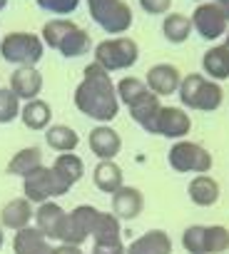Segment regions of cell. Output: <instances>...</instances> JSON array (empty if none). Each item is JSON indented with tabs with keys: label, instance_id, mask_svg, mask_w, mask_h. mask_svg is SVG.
Instances as JSON below:
<instances>
[{
	"label": "cell",
	"instance_id": "obj_27",
	"mask_svg": "<svg viewBox=\"0 0 229 254\" xmlns=\"http://www.w3.org/2000/svg\"><path fill=\"white\" fill-rule=\"evenodd\" d=\"M45 142L50 150L62 155V152H72L80 145V135L67 125H50L45 130Z\"/></svg>",
	"mask_w": 229,
	"mask_h": 254
},
{
	"label": "cell",
	"instance_id": "obj_6",
	"mask_svg": "<svg viewBox=\"0 0 229 254\" xmlns=\"http://www.w3.org/2000/svg\"><path fill=\"white\" fill-rule=\"evenodd\" d=\"M137 60H140V45L127 35L107 38L95 45V63L100 67H105L107 72L130 70Z\"/></svg>",
	"mask_w": 229,
	"mask_h": 254
},
{
	"label": "cell",
	"instance_id": "obj_11",
	"mask_svg": "<svg viewBox=\"0 0 229 254\" xmlns=\"http://www.w3.org/2000/svg\"><path fill=\"white\" fill-rule=\"evenodd\" d=\"M23 192H25V199H30L33 204H43V202H50L55 197H62L53 170L45 165L23 180Z\"/></svg>",
	"mask_w": 229,
	"mask_h": 254
},
{
	"label": "cell",
	"instance_id": "obj_28",
	"mask_svg": "<svg viewBox=\"0 0 229 254\" xmlns=\"http://www.w3.org/2000/svg\"><path fill=\"white\" fill-rule=\"evenodd\" d=\"M120 219L112 212H97L95 224H92V237L95 244H107V242H120Z\"/></svg>",
	"mask_w": 229,
	"mask_h": 254
},
{
	"label": "cell",
	"instance_id": "obj_19",
	"mask_svg": "<svg viewBox=\"0 0 229 254\" xmlns=\"http://www.w3.org/2000/svg\"><path fill=\"white\" fill-rule=\"evenodd\" d=\"M53 249L55 247L38 227H25V229L15 232V237H13L15 254H53Z\"/></svg>",
	"mask_w": 229,
	"mask_h": 254
},
{
	"label": "cell",
	"instance_id": "obj_9",
	"mask_svg": "<svg viewBox=\"0 0 229 254\" xmlns=\"http://www.w3.org/2000/svg\"><path fill=\"white\" fill-rule=\"evenodd\" d=\"M192 130V120L182 107H160V112L152 117V122L145 127V132L160 135L167 140H182Z\"/></svg>",
	"mask_w": 229,
	"mask_h": 254
},
{
	"label": "cell",
	"instance_id": "obj_31",
	"mask_svg": "<svg viewBox=\"0 0 229 254\" xmlns=\"http://www.w3.org/2000/svg\"><path fill=\"white\" fill-rule=\"evenodd\" d=\"M182 247L189 254H207V227L204 224H192L182 234Z\"/></svg>",
	"mask_w": 229,
	"mask_h": 254
},
{
	"label": "cell",
	"instance_id": "obj_18",
	"mask_svg": "<svg viewBox=\"0 0 229 254\" xmlns=\"http://www.w3.org/2000/svg\"><path fill=\"white\" fill-rule=\"evenodd\" d=\"M50 170H53L55 180L60 182L62 192L67 194V192L72 190V185L82 180V175H85V162H82L77 155H72V152H62L60 157H55V162H53Z\"/></svg>",
	"mask_w": 229,
	"mask_h": 254
},
{
	"label": "cell",
	"instance_id": "obj_41",
	"mask_svg": "<svg viewBox=\"0 0 229 254\" xmlns=\"http://www.w3.org/2000/svg\"><path fill=\"white\" fill-rule=\"evenodd\" d=\"M8 8V0H0V10H5Z\"/></svg>",
	"mask_w": 229,
	"mask_h": 254
},
{
	"label": "cell",
	"instance_id": "obj_4",
	"mask_svg": "<svg viewBox=\"0 0 229 254\" xmlns=\"http://www.w3.org/2000/svg\"><path fill=\"white\" fill-rule=\"evenodd\" d=\"M0 58L15 67H35L45 58V43L35 33H8L0 40Z\"/></svg>",
	"mask_w": 229,
	"mask_h": 254
},
{
	"label": "cell",
	"instance_id": "obj_33",
	"mask_svg": "<svg viewBox=\"0 0 229 254\" xmlns=\"http://www.w3.org/2000/svg\"><path fill=\"white\" fill-rule=\"evenodd\" d=\"M229 249V229L222 224L207 227V254H224Z\"/></svg>",
	"mask_w": 229,
	"mask_h": 254
},
{
	"label": "cell",
	"instance_id": "obj_39",
	"mask_svg": "<svg viewBox=\"0 0 229 254\" xmlns=\"http://www.w3.org/2000/svg\"><path fill=\"white\" fill-rule=\"evenodd\" d=\"M3 244H5V234H3V227H0V249H3Z\"/></svg>",
	"mask_w": 229,
	"mask_h": 254
},
{
	"label": "cell",
	"instance_id": "obj_23",
	"mask_svg": "<svg viewBox=\"0 0 229 254\" xmlns=\"http://www.w3.org/2000/svg\"><path fill=\"white\" fill-rule=\"evenodd\" d=\"M187 192H189V199L197 207H212V204L219 202V182L209 175H197L189 182Z\"/></svg>",
	"mask_w": 229,
	"mask_h": 254
},
{
	"label": "cell",
	"instance_id": "obj_35",
	"mask_svg": "<svg viewBox=\"0 0 229 254\" xmlns=\"http://www.w3.org/2000/svg\"><path fill=\"white\" fill-rule=\"evenodd\" d=\"M140 8L147 15H167L172 10V0H140Z\"/></svg>",
	"mask_w": 229,
	"mask_h": 254
},
{
	"label": "cell",
	"instance_id": "obj_24",
	"mask_svg": "<svg viewBox=\"0 0 229 254\" xmlns=\"http://www.w3.org/2000/svg\"><path fill=\"white\" fill-rule=\"evenodd\" d=\"M202 70L209 80L219 82L229 77V50L224 45H212L202 55Z\"/></svg>",
	"mask_w": 229,
	"mask_h": 254
},
{
	"label": "cell",
	"instance_id": "obj_15",
	"mask_svg": "<svg viewBox=\"0 0 229 254\" xmlns=\"http://www.w3.org/2000/svg\"><path fill=\"white\" fill-rule=\"evenodd\" d=\"M33 217H35L33 202L25 199V197H15V199H10L3 209H0V227H3V229H13V232H20V229L30 227Z\"/></svg>",
	"mask_w": 229,
	"mask_h": 254
},
{
	"label": "cell",
	"instance_id": "obj_14",
	"mask_svg": "<svg viewBox=\"0 0 229 254\" xmlns=\"http://www.w3.org/2000/svg\"><path fill=\"white\" fill-rule=\"evenodd\" d=\"M87 145L95 152V157L114 160V155H120V150H122V137L114 132L110 125H97L87 135Z\"/></svg>",
	"mask_w": 229,
	"mask_h": 254
},
{
	"label": "cell",
	"instance_id": "obj_30",
	"mask_svg": "<svg viewBox=\"0 0 229 254\" xmlns=\"http://www.w3.org/2000/svg\"><path fill=\"white\" fill-rule=\"evenodd\" d=\"M114 87H117V100H120V105H125V107H130L132 102H137L142 95L150 92L147 82L140 80V77H122Z\"/></svg>",
	"mask_w": 229,
	"mask_h": 254
},
{
	"label": "cell",
	"instance_id": "obj_21",
	"mask_svg": "<svg viewBox=\"0 0 229 254\" xmlns=\"http://www.w3.org/2000/svg\"><path fill=\"white\" fill-rule=\"evenodd\" d=\"M92 182L100 192L105 194H114L120 187H125V175L122 167L114 162V160H100V165L92 172Z\"/></svg>",
	"mask_w": 229,
	"mask_h": 254
},
{
	"label": "cell",
	"instance_id": "obj_25",
	"mask_svg": "<svg viewBox=\"0 0 229 254\" xmlns=\"http://www.w3.org/2000/svg\"><path fill=\"white\" fill-rule=\"evenodd\" d=\"M38 167H43V152H40V147H23L20 152H15V155L10 157L5 172L13 175V177H23V180H25V177L33 175Z\"/></svg>",
	"mask_w": 229,
	"mask_h": 254
},
{
	"label": "cell",
	"instance_id": "obj_20",
	"mask_svg": "<svg viewBox=\"0 0 229 254\" xmlns=\"http://www.w3.org/2000/svg\"><path fill=\"white\" fill-rule=\"evenodd\" d=\"M125 254H172V239L165 229H150L142 237H137Z\"/></svg>",
	"mask_w": 229,
	"mask_h": 254
},
{
	"label": "cell",
	"instance_id": "obj_32",
	"mask_svg": "<svg viewBox=\"0 0 229 254\" xmlns=\"http://www.w3.org/2000/svg\"><path fill=\"white\" fill-rule=\"evenodd\" d=\"M20 117V100L10 87H0V125H10Z\"/></svg>",
	"mask_w": 229,
	"mask_h": 254
},
{
	"label": "cell",
	"instance_id": "obj_12",
	"mask_svg": "<svg viewBox=\"0 0 229 254\" xmlns=\"http://www.w3.org/2000/svg\"><path fill=\"white\" fill-rule=\"evenodd\" d=\"M147 87L157 95V97H167V95H174L182 85V72L177 70V65H170V63H160V65H152L147 70V77H145Z\"/></svg>",
	"mask_w": 229,
	"mask_h": 254
},
{
	"label": "cell",
	"instance_id": "obj_16",
	"mask_svg": "<svg viewBox=\"0 0 229 254\" xmlns=\"http://www.w3.org/2000/svg\"><path fill=\"white\" fill-rule=\"evenodd\" d=\"M8 87L18 95V100H35L43 92V75L38 67H15Z\"/></svg>",
	"mask_w": 229,
	"mask_h": 254
},
{
	"label": "cell",
	"instance_id": "obj_8",
	"mask_svg": "<svg viewBox=\"0 0 229 254\" xmlns=\"http://www.w3.org/2000/svg\"><path fill=\"white\" fill-rule=\"evenodd\" d=\"M189 20H192V30L207 43H217L229 30V15L214 3V0L199 3Z\"/></svg>",
	"mask_w": 229,
	"mask_h": 254
},
{
	"label": "cell",
	"instance_id": "obj_36",
	"mask_svg": "<svg viewBox=\"0 0 229 254\" xmlns=\"http://www.w3.org/2000/svg\"><path fill=\"white\" fill-rule=\"evenodd\" d=\"M125 244L122 239L120 242H107V244H95L92 247V254H125Z\"/></svg>",
	"mask_w": 229,
	"mask_h": 254
},
{
	"label": "cell",
	"instance_id": "obj_7",
	"mask_svg": "<svg viewBox=\"0 0 229 254\" xmlns=\"http://www.w3.org/2000/svg\"><path fill=\"white\" fill-rule=\"evenodd\" d=\"M167 162L179 175H187V172L207 175L212 170V155L202 145L189 142V140H177L167 152Z\"/></svg>",
	"mask_w": 229,
	"mask_h": 254
},
{
	"label": "cell",
	"instance_id": "obj_40",
	"mask_svg": "<svg viewBox=\"0 0 229 254\" xmlns=\"http://www.w3.org/2000/svg\"><path fill=\"white\" fill-rule=\"evenodd\" d=\"M222 45H224V48L229 50V30H227V35H224V43H222Z\"/></svg>",
	"mask_w": 229,
	"mask_h": 254
},
{
	"label": "cell",
	"instance_id": "obj_22",
	"mask_svg": "<svg viewBox=\"0 0 229 254\" xmlns=\"http://www.w3.org/2000/svg\"><path fill=\"white\" fill-rule=\"evenodd\" d=\"M20 120L28 130H35V132H43L50 127L53 122V110L45 100L35 97V100H28L25 107H20Z\"/></svg>",
	"mask_w": 229,
	"mask_h": 254
},
{
	"label": "cell",
	"instance_id": "obj_34",
	"mask_svg": "<svg viewBox=\"0 0 229 254\" xmlns=\"http://www.w3.org/2000/svg\"><path fill=\"white\" fill-rule=\"evenodd\" d=\"M38 8L50 13V15H72L82 0H35Z\"/></svg>",
	"mask_w": 229,
	"mask_h": 254
},
{
	"label": "cell",
	"instance_id": "obj_2",
	"mask_svg": "<svg viewBox=\"0 0 229 254\" xmlns=\"http://www.w3.org/2000/svg\"><path fill=\"white\" fill-rule=\"evenodd\" d=\"M40 38L45 43V48H53L55 53H60L62 58L72 60V58H82L92 50V40L90 33L85 28H80L77 23L67 20V18H53L43 25Z\"/></svg>",
	"mask_w": 229,
	"mask_h": 254
},
{
	"label": "cell",
	"instance_id": "obj_5",
	"mask_svg": "<svg viewBox=\"0 0 229 254\" xmlns=\"http://www.w3.org/2000/svg\"><path fill=\"white\" fill-rule=\"evenodd\" d=\"M90 18L107 33V35H125L132 28V8L125 0H85Z\"/></svg>",
	"mask_w": 229,
	"mask_h": 254
},
{
	"label": "cell",
	"instance_id": "obj_1",
	"mask_svg": "<svg viewBox=\"0 0 229 254\" xmlns=\"http://www.w3.org/2000/svg\"><path fill=\"white\" fill-rule=\"evenodd\" d=\"M72 102L85 117H90L100 125H107L120 115L117 87H114L110 72L105 67H100L95 60L82 70V80L75 87Z\"/></svg>",
	"mask_w": 229,
	"mask_h": 254
},
{
	"label": "cell",
	"instance_id": "obj_3",
	"mask_svg": "<svg viewBox=\"0 0 229 254\" xmlns=\"http://www.w3.org/2000/svg\"><path fill=\"white\" fill-rule=\"evenodd\" d=\"M177 95H179L184 107L197 110V112H214L224 102L222 85L209 80V77H204V75H197V72L182 77V85H179Z\"/></svg>",
	"mask_w": 229,
	"mask_h": 254
},
{
	"label": "cell",
	"instance_id": "obj_13",
	"mask_svg": "<svg viewBox=\"0 0 229 254\" xmlns=\"http://www.w3.org/2000/svg\"><path fill=\"white\" fill-rule=\"evenodd\" d=\"M65 219H67V212L55 202H43L38 204V212H35V227L48 237V239H57L62 237V229H65Z\"/></svg>",
	"mask_w": 229,
	"mask_h": 254
},
{
	"label": "cell",
	"instance_id": "obj_37",
	"mask_svg": "<svg viewBox=\"0 0 229 254\" xmlns=\"http://www.w3.org/2000/svg\"><path fill=\"white\" fill-rule=\"evenodd\" d=\"M53 254H82V249L75 247V244H60V247L53 249Z\"/></svg>",
	"mask_w": 229,
	"mask_h": 254
},
{
	"label": "cell",
	"instance_id": "obj_42",
	"mask_svg": "<svg viewBox=\"0 0 229 254\" xmlns=\"http://www.w3.org/2000/svg\"><path fill=\"white\" fill-rule=\"evenodd\" d=\"M192 3H207V0H192Z\"/></svg>",
	"mask_w": 229,
	"mask_h": 254
},
{
	"label": "cell",
	"instance_id": "obj_17",
	"mask_svg": "<svg viewBox=\"0 0 229 254\" xmlns=\"http://www.w3.org/2000/svg\"><path fill=\"white\" fill-rule=\"evenodd\" d=\"M145 209V197L137 187H120L112 194V214L117 219H137Z\"/></svg>",
	"mask_w": 229,
	"mask_h": 254
},
{
	"label": "cell",
	"instance_id": "obj_38",
	"mask_svg": "<svg viewBox=\"0 0 229 254\" xmlns=\"http://www.w3.org/2000/svg\"><path fill=\"white\" fill-rule=\"evenodd\" d=\"M214 3H217V5H219V8L227 13V15H229V0H214Z\"/></svg>",
	"mask_w": 229,
	"mask_h": 254
},
{
	"label": "cell",
	"instance_id": "obj_26",
	"mask_svg": "<svg viewBox=\"0 0 229 254\" xmlns=\"http://www.w3.org/2000/svg\"><path fill=\"white\" fill-rule=\"evenodd\" d=\"M162 35L170 45H182L192 35V20L182 13H167L162 20Z\"/></svg>",
	"mask_w": 229,
	"mask_h": 254
},
{
	"label": "cell",
	"instance_id": "obj_10",
	"mask_svg": "<svg viewBox=\"0 0 229 254\" xmlns=\"http://www.w3.org/2000/svg\"><path fill=\"white\" fill-rule=\"evenodd\" d=\"M97 212H100V209H95V207H90V204H80V207H75L72 212H67L60 244H75V247H80L87 237H92V224H95Z\"/></svg>",
	"mask_w": 229,
	"mask_h": 254
},
{
	"label": "cell",
	"instance_id": "obj_29",
	"mask_svg": "<svg viewBox=\"0 0 229 254\" xmlns=\"http://www.w3.org/2000/svg\"><path fill=\"white\" fill-rule=\"evenodd\" d=\"M160 107H162V105H160V97L150 90V92H147V95H142L137 102H132L127 110H130V117L142 127V130H145V127L152 122V117L160 112Z\"/></svg>",
	"mask_w": 229,
	"mask_h": 254
}]
</instances>
